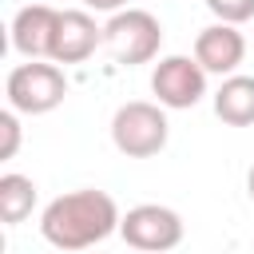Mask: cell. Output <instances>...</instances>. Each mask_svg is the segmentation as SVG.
Returning a JSON list of instances; mask_svg holds the SVG:
<instances>
[{"label":"cell","instance_id":"obj_1","mask_svg":"<svg viewBox=\"0 0 254 254\" xmlns=\"http://www.w3.org/2000/svg\"><path fill=\"white\" fill-rule=\"evenodd\" d=\"M119 206L107 190L79 187L60 198H52L40 210V234L56 250H87L119 230Z\"/></svg>","mask_w":254,"mask_h":254},{"label":"cell","instance_id":"obj_2","mask_svg":"<svg viewBox=\"0 0 254 254\" xmlns=\"http://www.w3.org/2000/svg\"><path fill=\"white\" fill-rule=\"evenodd\" d=\"M171 123H167V107L155 99H131L111 115V143L119 155L127 159H151L167 147Z\"/></svg>","mask_w":254,"mask_h":254},{"label":"cell","instance_id":"obj_3","mask_svg":"<svg viewBox=\"0 0 254 254\" xmlns=\"http://www.w3.org/2000/svg\"><path fill=\"white\" fill-rule=\"evenodd\" d=\"M103 48L115 64L135 67V64H151L163 48V24L147 12V8H119L111 12V20L103 24Z\"/></svg>","mask_w":254,"mask_h":254},{"label":"cell","instance_id":"obj_4","mask_svg":"<svg viewBox=\"0 0 254 254\" xmlns=\"http://www.w3.org/2000/svg\"><path fill=\"white\" fill-rule=\"evenodd\" d=\"M4 95H8V107H16L20 115H48L64 103L67 95V75L64 67L52 60H28V64H16L8 71V83H4Z\"/></svg>","mask_w":254,"mask_h":254},{"label":"cell","instance_id":"obj_5","mask_svg":"<svg viewBox=\"0 0 254 254\" xmlns=\"http://www.w3.org/2000/svg\"><path fill=\"white\" fill-rule=\"evenodd\" d=\"M206 75L194 56H163L151 71V91L167 111H187L206 95Z\"/></svg>","mask_w":254,"mask_h":254},{"label":"cell","instance_id":"obj_6","mask_svg":"<svg viewBox=\"0 0 254 254\" xmlns=\"http://www.w3.org/2000/svg\"><path fill=\"white\" fill-rule=\"evenodd\" d=\"M119 234L135 250H175L183 242V218L163 202H139L119 218Z\"/></svg>","mask_w":254,"mask_h":254},{"label":"cell","instance_id":"obj_7","mask_svg":"<svg viewBox=\"0 0 254 254\" xmlns=\"http://www.w3.org/2000/svg\"><path fill=\"white\" fill-rule=\"evenodd\" d=\"M95 48H103V28L95 24L91 8H67V12H60L52 60L56 64H83L87 56H95Z\"/></svg>","mask_w":254,"mask_h":254},{"label":"cell","instance_id":"obj_8","mask_svg":"<svg viewBox=\"0 0 254 254\" xmlns=\"http://www.w3.org/2000/svg\"><path fill=\"white\" fill-rule=\"evenodd\" d=\"M194 60L210 71V75H234L238 64L246 60V40L238 32V24H206L198 36H194Z\"/></svg>","mask_w":254,"mask_h":254},{"label":"cell","instance_id":"obj_9","mask_svg":"<svg viewBox=\"0 0 254 254\" xmlns=\"http://www.w3.org/2000/svg\"><path fill=\"white\" fill-rule=\"evenodd\" d=\"M56 24H60V8L24 4V8L12 16V48H16L24 60H52Z\"/></svg>","mask_w":254,"mask_h":254},{"label":"cell","instance_id":"obj_10","mask_svg":"<svg viewBox=\"0 0 254 254\" xmlns=\"http://www.w3.org/2000/svg\"><path fill=\"white\" fill-rule=\"evenodd\" d=\"M214 115L230 127H250L254 123V75H222L214 91Z\"/></svg>","mask_w":254,"mask_h":254},{"label":"cell","instance_id":"obj_11","mask_svg":"<svg viewBox=\"0 0 254 254\" xmlns=\"http://www.w3.org/2000/svg\"><path fill=\"white\" fill-rule=\"evenodd\" d=\"M32 210H36V183L28 175H16V171L0 175V222L16 226Z\"/></svg>","mask_w":254,"mask_h":254},{"label":"cell","instance_id":"obj_12","mask_svg":"<svg viewBox=\"0 0 254 254\" xmlns=\"http://www.w3.org/2000/svg\"><path fill=\"white\" fill-rule=\"evenodd\" d=\"M16 151H20V111L8 107V111H0V159L8 163V159H16Z\"/></svg>","mask_w":254,"mask_h":254},{"label":"cell","instance_id":"obj_13","mask_svg":"<svg viewBox=\"0 0 254 254\" xmlns=\"http://www.w3.org/2000/svg\"><path fill=\"white\" fill-rule=\"evenodd\" d=\"M206 8L214 12V20H226V24L254 20V0H206Z\"/></svg>","mask_w":254,"mask_h":254},{"label":"cell","instance_id":"obj_14","mask_svg":"<svg viewBox=\"0 0 254 254\" xmlns=\"http://www.w3.org/2000/svg\"><path fill=\"white\" fill-rule=\"evenodd\" d=\"M83 8H91V12H119V8H127V0H79Z\"/></svg>","mask_w":254,"mask_h":254},{"label":"cell","instance_id":"obj_15","mask_svg":"<svg viewBox=\"0 0 254 254\" xmlns=\"http://www.w3.org/2000/svg\"><path fill=\"white\" fill-rule=\"evenodd\" d=\"M246 194H250V202H254V167H250V175H246Z\"/></svg>","mask_w":254,"mask_h":254}]
</instances>
